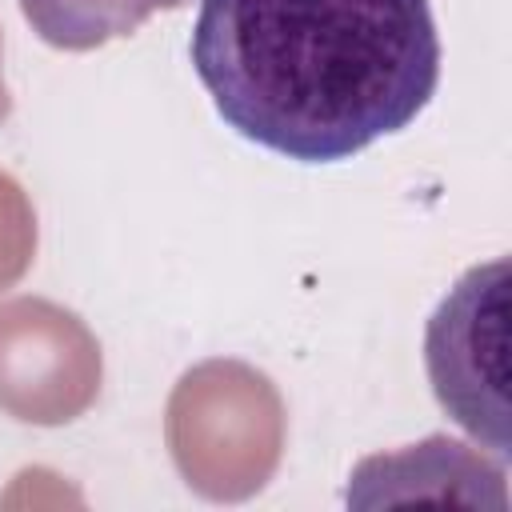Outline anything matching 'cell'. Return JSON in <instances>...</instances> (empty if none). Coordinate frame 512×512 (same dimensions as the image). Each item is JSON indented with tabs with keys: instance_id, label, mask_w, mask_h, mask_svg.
I'll return each instance as SVG.
<instances>
[{
	"instance_id": "cell-1",
	"label": "cell",
	"mask_w": 512,
	"mask_h": 512,
	"mask_svg": "<svg viewBox=\"0 0 512 512\" xmlns=\"http://www.w3.org/2000/svg\"><path fill=\"white\" fill-rule=\"evenodd\" d=\"M188 56L224 124L296 164L404 132L440 84L428 0H200Z\"/></svg>"
},
{
	"instance_id": "cell-2",
	"label": "cell",
	"mask_w": 512,
	"mask_h": 512,
	"mask_svg": "<svg viewBox=\"0 0 512 512\" xmlns=\"http://www.w3.org/2000/svg\"><path fill=\"white\" fill-rule=\"evenodd\" d=\"M508 288V256L476 264L448 288L424 328V368L436 404L500 464L512 460Z\"/></svg>"
},
{
	"instance_id": "cell-3",
	"label": "cell",
	"mask_w": 512,
	"mask_h": 512,
	"mask_svg": "<svg viewBox=\"0 0 512 512\" xmlns=\"http://www.w3.org/2000/svg\"><path fill=\"white\" fill-rule=\"evenodd\" d=\"M504 468L484 448H468L448 436H428L420 444H408L388 456H368L348 484V504L372 508L392 504L396 492L412 480H424L412 488L408 500H460V504H488L496 512L508 508Z\"/></svg>"
},
{
	"instance_id": "cell-4",
	"label": "cell",
	"mask_w": 512,
	"mask_h": 512,
	"mask_svg": "<svg viewBox=\"0 0 512 512\" xmlns=\"http://www.w3.org/2000/svg\"><path fill=\"white\" fill-rule=\"evenodd\" d=\"M188 0H20L32 32L64 52H92L132 36L148 16L184 8Z\"/></svg>"
}]
</instances>
